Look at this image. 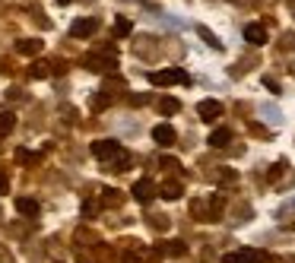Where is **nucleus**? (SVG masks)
<instances>
[{
  "label": "nucleus",
  "instance_id": "obj_14",
  "mask_svg": "<svg viewBox=\"0 0 295 263\" xmlns=\"http://www.w3.org/2000/svg\"><path fill=\"white\" fill-rule=\"evenodd\" d=\"M159 108H162V114H178V111H181V102H178V99H162Z\"/></svg>",
  "mask_w": 295,
  "mask_h": 263
},
{
  "label": "nucleus",
  "instance_id": "obj_3",
  "mask_svg": "<svg viewBox=\"0 0 295 263\" xmlns=\"http://www.w3.org/2000/svg\"><path fill=\"white\" fill-rule=\"evenodd\" d=\"M96 29H99V22L86 16V19H76L73 26H70V35H73V38H89V35L96 32Z\"/></svg>",
  "mask_w": 295,
  "mask_h": 263
},
{
  "label": "nucleus",
  "instance_id": "obj_1",
  "mask_svg": "<svg viewBox=\"0 0 295 263\" xmlns=\"http://www.w3.org/2000/svg\"><path fill=\"white\" fill-rule=\"evenodd\" d=\"M152 86H172V82H187L184 70H159V73H149Z\"/></svg>",
  "mask_w": 295,
  "mask_h": 263
},
{
  "label": "nucleus",
  "instance_id": "obj_11",
  "mask_svg": "<svg viewBox=\"0 0 295 263\" xmlns=\"http://www.w3.org/2000/svg\"><path fill=\"white\" fill-rule=\"evenodd\" d=\"M16 127V114H10V111H4L0 114V137H7L10 130Z\"/></svg>",
  "mask_w": 295,
  "mask_h": 263
},
{
  "label": "nucleus",
  "instance_id": "obj_12",
  "mask_svg": "<svg viewBox=\"0 0 295 263\" xmlns=\"http://www.w3.org/2000/svg\"><path fill=\"white\" fill-rule=\"evenodd\" d=\"M162 197H165V200H178V197H181V184H178V181L162 184Z\"/></svg>",
  "mask_w": 295,
  "mask_h": 263
},
{
  "label": "nucleus",
  "instance_id": "obj_16",
  "mask_svg": "<svg viewBox=\"0 0 295 263\" xmlns=\"http://www.w3.org/2000/svg\"><path fill=\"white\" fill-rule=\"evenodd\" d=\"M131 29H134V26H131V19H117V26H114V32H117V35H127Z\"/></svg>",
  "mask_w": 295,
  "mask_h": 263
},
{
  "label": "nucleus",
  "instance_id": "obj_13",
  "mask_svg": "<svg viewBox=\"0 0 295 263\" xmlns=\"http://www.w3.org/2000/svg\"><path fill=\"white\" fill-rule=\"evenodd\" d=\"M41 51V41L38 38H26V41H19V54H38Z\"/></svg>",
  "mask_w": 295,
  "mask_h": 263
},
{
  "label": "nucleus",
  "instance_id": "obj_10",
  "mask_svg": "<svg viewBox=\"0 0 295 263\" xmlns=\"http://www.w3.org/2000/svg\"><path fill=\"white\" fill-rule=\"evenodd\" d=\"M229 140H232V134H229L226 127H219V130H213V134H209V146L222 149V146H229Z\"/></svg>",
  "mask_w": 295,
  "mask_h": 263
},
{
  "label": "nucleus",
  "instance_id": "obj_4",
  "mask_svg": "<svg viewBox=\"0 0 295 263\" xmlns=\"http://www.w3.org/2000/svg\"><path fill=\"white\" fill-rule=\"evenodd\" d=\"M131 194H134V200H137V203H149L152 197H156V184L143 178V181H137V184H134Z\"/></svg>",
  "mask_w": 295,
  "mask_h": 263
},
{
  "label": "nucleus",
  "instance_id": "obj_5",
  "mask_svg": "<svg viewBox=\"0 0 295 263\" xmlns=\"http://www.w3.org/2000/svg\"><path fill=\"white\" fill-rule=\"evenodd\" d=\"M197 114L203 117V121H216V117L222 114V105L213 102V99H206V102H200V105H197Z\"/></svg>",
  "mask_w": 295,
  "mask_h": 263
},
{
  "label": "nucleus",
  "instance_id": "obj_9",
  "mask_svg": "<svg viewBox=\"0 0 295 263\" xmlns=\"http://www.w3.org/2000/svg\"><path fill=\"white\" fill-rule=\"evenodd\" d=\"M16 209L22 212V216H38V212H41V206L35 200H29V197H19L16 200Z\"/></svg>",
  "mask_w": 295,
  "mask_h": 263
},
{
  "label": "nucleus",
  "instance_id": "obj_15",
  "mask_svg": "<svg viewBox=\"0 0 295 263\" xmlns=\"http://www.w3.org/2000/svg\"><path fill=\"white\" fill-rule=\"evenodd\" d=\"M197 32H200V35H203V38H206V41H209V45H213V48H222V41H216V35H213V32H209V29H206V26H200V29H197Z\"/></svg>",
  "mask_w": 295,
  "mask_h": 263
},
{
  "label": "nucleus",
  "instance_id": "obj_7",
  "mask_svg": "<svg viewBox=\"0 0 295 263\" xmlns=\"http://www.w3.org/2000/svg\"><path fill=\"white\" fill-rule=\"evenodd\" d=\"M244 38L251 41V45H267V29L257 26V22H251V26L244 29Z\"/></svg>",
  "mask_w": 295,
  "mask_h": 263
},
{
  "label": "nucleus",
  "instance_id": "obj_8",
  "mask_svg": "<svg viewBox=\"0 0 295 263\" xmlns=\"http://www.w3.org/2000/svg\"><path fill=\"white\" fill-rule=\"evenodd\" d=\"M257 257H261L257 250H235V254H226L222 260L226 263H257Z\"/></svg>",
  "mask_w": 295,
  "mask_h": 263
},
{
  "label": "nucleus",
  "instance_id": "obj_2",
  "mask_svg": "<svg viewBox=\"0 0 295 263\" xmlns=\"http://www.w3.org/2000/svg\"><path fill=\"white\" fill-rule=\"evenodd\" d=\"M92 155L96 159H114V155H121V143L117 140H96L92 143Z\"/></svg>",
  "mask_w": 295,
  "mask_h": 263
},
{
  "label": "nucleus",
  "instance_id": "obj_17",
  "mask_svg": "<svg viewBox=\"0 0 295 263\" xmlns=\"http://www.w3.org/2000/svg\"><path fill=\"white\" fill-rule=\"evenodd\" d=\"M0 194H7V178L0 174Z\"/></svg>",
  "mask_w": 295,
  "mask_h": 263
},
{
  "label": "nucleus",
  "instance_id": "obj_6",
  "mask_svg": "<svg viewBox=\"0 0 295 263\" xmlns=\"http://www.w3.org/2000/svg\"><path fill=\"white\" fill-rule=\"evenodd\" d=\"M152 140L162 143V146H172V143H175V127H168V124L152 127Z\"/></svg>",
  "mask_w": 295,
  "mask_h": 263
}]
</instances>
